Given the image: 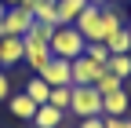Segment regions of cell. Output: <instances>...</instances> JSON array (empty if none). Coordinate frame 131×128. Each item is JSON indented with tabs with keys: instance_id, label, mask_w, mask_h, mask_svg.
<instances>
[{
	"instance_id": "4fadbf2b",
	"label": "cell",
	"mask_w": 131,
	"mask_h": 128,
	"mask_svg": "<svg viewBox=\"0 0 131 128\" xmlns=\"http://www.w3.org/2000/svg\"><path fill=\"white\" fill-rule=\"evenodd\" d=\"M29 11H33V22L58 26V7H55V0H33V4H29Z\"/></svg>"
},
{
	"instance_id": "9c48e42d",
	"label": "cell",
	"mask_w": 131,
	"mask_h": 128,
	"mask_svg": "<svg viewBox=\"0 0 131 128\" xmlns=\"http://www.w3.org/2000/svg\"><path fill=\"white\" fill-rule=\"evenodd\" d=\"M22 66V37H0V70Z\"/></svg>"
},
{
	"instance_id": "83f0119b",
	"label": "cell",
	"mask_w": 131,
	"mask_h": 128,
	"mask_svg": "<svg viewBox=\"0 0 131 128\" xmlns=\"http://www.w3.org/2000/svg\"><path fill=\"white\" fill-rule=\"evenodd\" d=\"M127 15H131V4H127Z\"/></svg>"
},
{
	"instance_id": "3957f363",
	"label": "cell",
	"mask_w": 131,
	"mask_h": 128,
	"mask_svg": "<svg viewBox=\"0 0 131 128\" xmlns=\"http://www.w3.org/2000/svg\"><path fill=\"white\" fill-rule=\"evenodd\" d=\"M22 62L33 70V73H40L47 62H51V48H47V40H37V37H22Z\"/></svg>"
},
{
	"instance_id": "603a6c76",
	"label": "cell",
	"mask_w": 131,
	"mask_h": 128,
	"mask_svg": "<svg viewBox=\"0 0 131 128\" xmlns=\"http://www.w3.org/2000/svg\"><path fill=\"white\" fill-rule=\"evenodd\" d=\"M77 128H106V117H84L77 121Z\"/></svg>"
},
{
	"instance_id": "ac0fdd59",
	"label": "cell",
	"mask_w": 131,
	"mask_h": 128,
	"mask_svg": "<svg viewBox=\"0 0 131 128\" xmlns=\"http://www.w3.org/2000/svg\"><path fill=\"white\" fill-rule=\"evenodd\" d=\"M106 70L117 73L120 81H127V77H131V55H109L106 59Z\"/></svg>"
},
{
	"instance_id": "7a4b0ae2",
	"label": "cell",
	"mask_w": 131,
	"mask_h": 128,
	"mask_svg": "<svg viewBox=\"0 0 131 128\" xmlns=\"http://www.w3.org/2000/svg\"><path fill=\"white\" fill-rule=\"evenodd\" d=\"M84 37L77 33V26H55L51 29V40H47V48H51L55 59H77L84 55Z\"/></svg>"
},
{
	"instance_id": "8992f818",
	"label": "cell",
	"mask_w": 131,
	"mask_h": 128,
	"mask_svg": "<svg viewBox=\"0 0 131 128\" xmlns=\"http://www.w3.org/2000/svg\"><path fill=\"white\" fill-rule=\"evenodd\" d=\"M102 70H106L102 62H95V59H88V55L69 59V81H73V84H95Z\"/></svg>"
},
{
	"instance_id": "d6986e66",
	"label": "cell",
	"mask_w": 131,
	"mask_h": 128,
	"mask_svg": "<svg viewBox=\"0 0 131 128\" xmlns=\"http://www.w3.org/2000/svg\"><path fill=\"white\" fill-rule=\"evenodd\" d=\"M69 92H73V84H62V88H51V95H47V103H51L55 110H62V114H69Z\"/></svg>"
},
{
	"instance_id": "5b68a950",
	"label": "cell",
	"mask_w": 131,
	"mask_h": 128,
	"mask_svg": "<svg viewBox=\"0 0 131 128\" xmlns=\"http://www.w3.org/2000/svg\"><path fill=\"white\" fill-rule=\"evenodd\" d=\"M77 33L84 37V40H102V7H95V4H88L84 11L77 15Z\"/></svg>"
},
{
	"instance_id": "ffe728a7",
	"label": "cell",
	"mask_w": 131,
	"mask_h": 128,
	"mask_svg": "<svg viewBox=\"0 0 131 128\" xmlns=\"http://www.w3.org/2000/svg\"><path fill=\"white\" fill-rule=\"evenodd\" d=\"M84 55L106 66V59H109V48H106V40H88V44H84Z\"/></svg>"
},
{
	"instance_id": "5bb4252c",
	"label": "cell",
	"mask_w": 131,
	"mask_h": 128,
	"mask_svg": "<svg viewBox=\"0 0 131 128\" xmlns=\"http://www.w3.org/2000/svg\"><path fill=\"white\" fill-rule=\"evenodd\" d=\"M55 7H58V26H73L77 15L88 7V0H55Z\"/></svg>"
},
{
	"instance_id": "44dd1931",
	"label": "cell",
	"mask_w": 131,
	"mask_h": 128,
	"mask_svg": "<svg viewBox=\"0 0 131 128\" xmlns=\"http://www.w3.org/2000/svg\"><path fill=\"white\" fill-rule=\"evenodd\" d=\"M51 29H55V26H44V22H33V26L26 29V33H29V37H37V40H51Z\"/></svg>"
},
{
	"instance_id": "7402d4cb",
	"label": "cell",
	"mask_w": 131,
	"mask_h": 128,
	"mask_svg": "<svg viewBox=\"0 0 131 128\" xmlns=\"http://www.w3.org/2000/svg\"><path fill=\"white\" fill-rule=\"evenodd\" d=\"M7 95H11V73H7V70H0V103L7 99Z\"/></svg>"
},
{
	"instance_id": "4316f807",
	"label": "cell",
	"mask_w": 131,
	"mask_h": 128,
	"mask_svg": "<svg viewBox=\"0 0 131 128\" xmlns=\"http://www.w3.org/2000/svg\"><path fill=\"white\" fill-rule=\"evenodd\" d=\"M4 11H7V4H4V0H0V19H4Z\"/></svg>"
},
{
	"instance_id": "2e32d148",
	"label": "cell",
	"mask_w": 131,
	"mask_h": 128,
	"mask_svg": "<svg viewBox=\"0 0 131 128\" xmlns=\"http://www.w3.org/2000/svg\"><path fill=\"white\" fill-rule=\"evenodd\" d=\"M106 48H109V55H131V29L124 26L120 33H113L106 40Z\"/></svg>"
},
{
	"instance_id": "cb8c5ba5",
	"label": "cell",
	"mask_w": 131,
	"mask_h": 128,
	"mask_svg": "<svg viewBox=\"0 0 131 128\" xmlns=\"http://www.w3.org/2000/svg\"><path fill=\"white\" fill-rule=\"evenodd\" d=\"M106 128H131V114L127 117H106Z\"/></svg>"
},
{
	"instance_id": "f1b7e54d",
	"label": "cell",
	"mask_w": 131,
	"mask_h": 128,
	"mask_svg": "<svg viewBox=\"0 0 131 128\" xmlns=\"http://www.w3.org/2000/svg\"><path fill=\"white\" fill-rule=\"evenodd\" d=\"M29 128H37V124H29Z\"/></svg>"
},
{
	"instance_id": "ba28073f",
	"label": "cell",
	"mask_w": 131,
	"mask_h": 128,
	"mask_svg": "<svg viewBox=\"0 0 131 128\" xmlns=\"http://www.w3.org/2000/svg\"><path fill=\"white\" fill-rule=\"evenodd\" d=\"M127 114H131V95L124 88L102 95V117H127Z\"/></svg>"
},
{
	"instance_id": "277c9868",
	"label": "cell",
	"mask_w": 131,
	"mask_h": 128,
	"mask_svg": "<svg viewBox=\"0 0 131 128\" xmlns=\"http://www.w3.org/2000/svg\"><path fill=\"white\" fill-rule=\"evenodd\" d=\"M33 26V11L29 7H7L0 19V37H26V29Z\"/></svg>"
},
{
	"instance_id": "484cf974",
	"label": "cell",
	"mask_w": 131,
	"mask_h": 128,
	"mask_svg": "<svg viewBox=\"0 0 131 128\" xmlns=\"http://www.w3.org/2000/svg\"><path fill=\"white\" fill-rule=\"evenodd\" d=\"M88 4H95V7H102V4H113V0H88Z\"/></svg>"
},
{
	"instance_id": "7c38bea8",
	"label": "cell",
	"mask_w": 131,
	"mask_h": 128,
	"mask_svg": "<svg viewBox=\"0 0 131 128\" xmlns=\"http://www.w3.org/2000/svg\"><path fill=\"white\" fill-rule=\"evenodd\" d=\"M33 124H37V128H62V124H66V114H62V110H55L51 103H44V106H37Z\"/></svg>"
},
{
	"instance_id": "9a60e30c",
	"label": "cell",
	"mask_w": 131,
	"mask_h": 128,
	"mask_svg": "<svg viewBox=\"0 0 131 128\" xmlns=\"http://www.w3.org/2000/svg\"><path fill=\"white\" fill-rule=\"evenodd\" d=\"M22 92H26V95H29V99L37 103V106H44V103H47V95H51L47 81H44V77H37V73H33L29 81H26V88H22Z\"/></svg>"
},
{
	"instance_id": "30bf717a",
	"label": "cell",
	"mask_w": 131,
	"mask_h": 128,
	"mask_svg": "<svg viewBox=\"0 0 131 128\" xmlns=\"http://www.w3.org/2000/svg\"><path fill=\"white\" fill-rule=\"evenodd\" d=\"M7 110H11L18 121H29V124H33V117H37V103H33L26 92H22V95H7Z\"/></svg>"
},
{
	"instance_id": "8fae6325",
	"label": "cell",
	"mask_w": 131,
	"mask_h": 128,
	"mask_svg": "<svg viewBox=\"0 0 131 128\" xmlns=\"http://www.w3.org/2000/svg\"><path fill=\"white\" fill-rule=\"evenodd\" d=\"M120 29H124V15H120V7L102 4V40H109L113 33H120Z\"/></svg>"
},
{
	"instance_id": "6da1fadb",
	"label": "cell",
	"mask_w": 131,
	"mask_h": 128,
	"mask_svg": "<svg viewBox=\"0 0 131 128\" xmlns=\"http://www.w3.org/2000/svg\"><path fill=\"white\" fill-rule=\"evenodd\" d=\"M69 114L77 121L102 117V95L95 92V84H73V92H69Z\"/></svg>"
},
{
	"instance_id": "e0dca14e",
	"label": "cell",
	"mask_w": 131,
	"mask_h": 128,
	"mask_svg": "<svg viewBox=\"0 0 131 128\" xmlns=\"http://www.w3.org/2000/svg\"><path fill=\"white\" fill-rule=\"evenodd\" d=\"M120 88H124V81H120L117 73H109V70H102L98 81H95V92L98 95H109V92H120Z\"/></svg>"
},
{
	"instance_id": "d4e9b609",
	"label": "cell",
	"mask_w": 131,
	"mask_h": 128,
	"mask_svg": "<svg viewBox=\"0 0 131 128\" xmlns=\"http://www.w3.org/2000/svg\"><path fill=\"white\" fill-rule=\"evenodd\" d=\"M4 4H7V7H29L33 0H4Z\"/></svg>"
},
{
	"instance_id": "52a82bcc",
	"label": "cell",
	"mask_w": 131,
	"mask_h": 128,
	"mask_svg": "<svg viewBox=\"0 0 131 128\" xmlns=\"http://www.w3.org/2000/svg\"><path fill=\"white\" fill-rule=\"evenodd\" d=\"M37 77H44V81H47V88L73 84V81H69V59H55V55H51V62H47V66H44Z\"/></svg>"
}]
</instances>
